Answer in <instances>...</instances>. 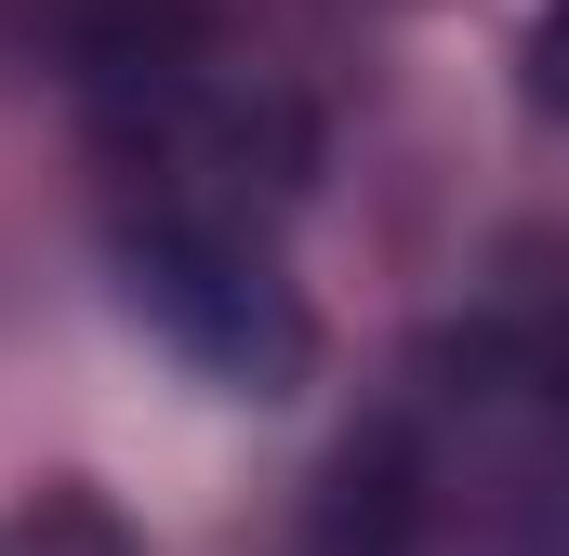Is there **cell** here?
<instances>
[{
  "mask_svg": "<svg viewBox=\"0 0 569 556\" xmlns=\"http://www.w3.org/2000/svg\"><path fill=\"white\" fill-rule=\"evenodd\" d=\"M331 556H569V318L437 331L331 477Z\"/></svg>",
  "mask_w": 569,
  "mask_h": 556,
  "instance_id": "6da1fadb",
  "label": "cell"
},
{
  "mask_svg": "<svg viewBox=\"0 0 569 556\" xmlns=\"http://www.w3.org/2000/svg\"><path fill=\"white\" fill-rule=\"evenodd\" d=\"M133 305L172 331V358H199L239 398H279L305 371V305L279 278V239H226V226H120Z\"/></svg>",
  "mask_w": 569,
  "mask_h": 556,
  "instance_id": "7a4b0ae2",
  "label": "cell"
},
{
  "mask_svg": "<svg viewBox=\"0 0 569 556\" xmlns=\"http://www.w3.org/2000/svg\"><path fill=\"white\" fill-rule=\"evenodd\" d=\"M530 93H543V120H569V0L530 13Z\"/></svg>",
  "mask_w": 569,
  "mask_h": 556,
  "instance_id": "3957f363",
  "label": "cell"
}]
</instances>
